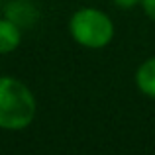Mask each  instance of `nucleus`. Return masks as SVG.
<instances>
[{"mask_svg": "<svg viewBox=\"0 0 155 155\" xmlns=\"http://www.w3.org/2000/svg\"><path fill=\"white\" fill-rule=\"evenodd\" d=\"M2 8H4V4H2V0H0V14H2Z\"/></svg>", "mask_w": 155, "mask_h": 155, "instance_id": "nucleus-8", "label": "nucleus"}, {"mask_svg": "<svg viewBox=\"0 0 155 155\" xmlns=\"http://www.w3.org/2000/svg\"><path fill=\"white\" fill-rule=\"evenodd\" d=\"M22 43V28L10 18H0V55L16 51Z\"/></svg>", "mask_w": 155, "mask_h": 155, "instance_id": "nucleus-5", "label": "nucleus"}, {"mask_svg": "<svg viewBox=\"0 0 155 155\" xmlns=\"http://www.w3.org/2000/svg\"><path fill=\"white\" fill-rule=\"evenodd\" d=\"M38 102L31 88L10 75L0 77V130L22 132L35 120Z\"/></svg>", "mask_w": 155, "mask_h": 155, "instance_id": "nucleus-1", "label": "nucleus"}, {"mask_svg": "<svg viewBox=\"0 0 155 155\" xmlns=\"http://www.w3.org/2000/svg\"><path fill=\"white\" fill-rule=\"evenodd\" d=\"M140 6L143 8L145 16H147V18L151 20V22H155V0H141Z\"/></svg>", "mask_w": 155, "mask_h": 155, "instance_id": "nucleus-6", "label": "nucleus"}, {"mask_svg": "<svg viewBox=\"0 0 155 155\" xmlns=\"http://www.w3.org/2000/svg\"><path fill=\"white\" fill-rule=\"evenodd\" d=\"M69 34L73 41L84 49H104L114 39V22L106 12L84 6L73 12L69 20Z\"/></svg>", "mask_w": 155, "mask_h": 155, "instance_id": "nucleus-2", "label": "nucleus"}, {"mask_svg": "<svg viewBox=\"0 0 155 155\" xmlns=\"http://www.w3.org/2000/svg\"><path fill=\"white\" fill-rule=\"evenodd\" d=\"M112 2H114V6L120 8V10H132V8L140 6L141 0H112Z\"/></svg>", "mask_w": 155, "mask_h": 155, "instance_id": "nucleus-7", "label": "nucleus"}, {"mask_svg": "<svg viewBox=\"0 0 155 155\" xmlns=\"http://www.w3.org/2000/svg\"><path fill=\"white\" fill-rule=\"evenodd\" d=\"M2 12L6 18H10L12 22L18 24L22 30L28 26H34L35 20H38V8L30 0H10L2 8Z\"/></svg>", "mask_w": 155, "mask_h": 155, "instance_id": "nucleus-3", "label": "nucleus"}, {"mask_svg": "<svg viewBox=\"0 0 155 155\" xmlns=\"http://www.w3.org/2000/svg\"><path fill=\"white\" fill-rule=\"evenodd\" d=\"M134 81L141 94L155 100V55L141 61V65L136 69Z\"/></svg>", "mask_w": 155, "mask_h": 155, "instance_id": "nucleus-4", "label": "nucleus"}]
</instances>
